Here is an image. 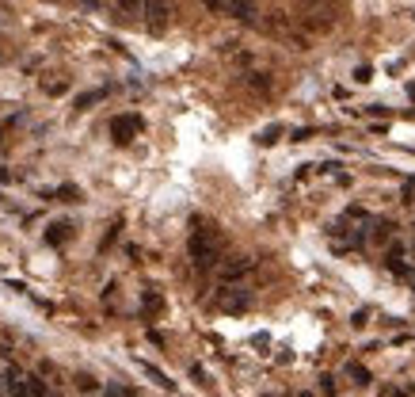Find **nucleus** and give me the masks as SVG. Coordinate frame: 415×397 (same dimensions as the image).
Listing matches in <instances>:
<instances>
[{"instance_id": "4468645a", "label": "nucleus", "mask_w": 415, "mask_h": 397, "mask_svg": "<svg viewBox=\"0 0 415 397\" xmlns=\"http://www.w3.org/2000/svg\"><path fill=\"white\" fill-rule=\"evenodd\" d=\"M206 8H213V12H221V4H225V0H202Z\"/></svg>"}, {"instance_id": "ddd939ff", "label": "nucleus", "mask_w": 415, "mask_h": 397, "mask_svg": "<svg viewBox=\"0 0 415 397\" xmlns=\"http://www.w3.org/2000/svg\"><path fill=\"white\" fill-rule=\"evenodd\" d=\"M370 77H374V73H370V65H359V69H354V81H362V84H366Z\"/></svg>"}, {"instance_id": "6e6552de", "label": "nucleus", "mask_w": 415, "mask_h": 397, "mask_svg": "<svg viewBox=\"0 0 415 397\" xmlns=\"http://www.w3.org/2000/svg\"><path fill=\"white\" fill-rule=\"evenodd\" d=\"M141 371H145V374H149V378H153V382H156V386H164V389H171V382H168V374H160V371H156V367H153V363H141Z\"/></svg>"}, {"instance_id": "1a4fd4ad", "label": "nucleus", "mask_w": 415, "mask_h": 397, "mask_svg": "<svg viewBox=\"0 0 415 397\" xmlns=\"http://www.w3.org/2000/svg\"><path fill=\"white\" fill-rule=\"evenodd\" d=\"M347 374L350 378H359V386H370V371L362 363H347Z\"/></svg>"}, {"instance_id": "2eb2a0df", "label": "nucleus", "mask_w": 415, "mask_h": 397, "mask_svg": "<svg viewBox=\"0 0 415 397\" xmlns=\"http://www.w3.org/2000/svg\"><path fill=\"white\" fill-rule=\"evenodd\" d=\"M123 8H141V0H118Z\"/></svg>"}, {"instance_id": "0eeeda50", "label": "nucleus", "mask_w": 415, "mask_h": 397, "mask_svg": "<svg viewBox=\"0 0 415 397\" xmlns=\"http://www.w3.org/2000/svg\"><path fill=\"white\" fill-rule=\"evenodd\" d=\"M65 237H69V222H54V225H50V233H46L50 245H61Z\"/></svg>"}, {"instance_id": "20e7f679", "label": "nucleus", "mask_w": 415, "mask_h": 397, "mask_svg": "<svg viewBox=\"0 0 415 397\" xmlns=\"http://www.w3.org/2000/svg\"><path fill=\"white\" fill-rule=\"evenodd\" d=\"M248 272H252V260H233V264L221 267V279L233 283V279H240V275H248Z\"/></svg>"}, {"instance_id": "f257e3e1", "label": "nucleus", "mask_w": 415, "mask_h": 397, "mask_svg": "<svg viewBox=\"0 0 415 397\" xmlns=\"http://www.w3.org/2000/svg\"><path fill=\"white\" fill-rule=\"evenodd\" d=\"M191 256H195L198 267H213L221 260V237L213 230H195V237H191Z\"/></svg>"}, {"instance_id": "423d86ee", "label": "nucleus", "mask_w": 415, "mask_h": 397, "mask_svg": "<svg viewBox=\"0 0 415 397\" xmlns=\"http://www.w3.org/2000/svg\"><path fill=\"white\" fill-rule=\"evenodd\" d=\"M221 306H225V309H244L248 306V290L233 287L228 294H221Z\"/></svg>"}, {"instance_id": "9d476101", "label": "nucleus", "mask_w": 415, "mask_h": 397, "mask_svg": "<svg viewBox=\"0 0 415 397\" xmlns=\"http://www.w3.org/2000/svg\"><path fill=\"white\" fill-rule=\"evenodd\" d=\"M156 309H160V294L149 290V294H145V314H156Z\"/></svg>"}, {"instance_id": "f03ea898", "label": "nucleus", "mask_w": 415, "mask_h": 397, "mask_svg": "<svg viewBox=\"0 0 415 397\" xmlns=\"http://www.w3.org/2000/svg\"><path fill=\"white\" fill-rule=\"evenodd\" d=\"M138 130H141V119H138V115H118V119L111 123V134H114L118 141H130Z\"/></svg>"}, {"instance_id": "7ed1b4c3", "label": "nucleus", "mask_w": 415, "mask_h": 397, "mask_svg": "<svg viewBox=\"0 0 415 397\" xmlns=\"http://www.w3.org/2000/svg\"><path fill=\"white\" fill-rule=\"evenodd\" d=\"M221 12H225V16H233V19H252V16H255V0H225V4H221Z\"/></svg>"}, {"instance_id": "39448f33", "label": "nucleus", "mask_w": 415, "mask_h": 397, "mask_svg": "<svg viewBox=\"0 0 415 397\" xmlns=\"http://www.w3.org/2000/svg\"><path fill=\"white\" fill-rule=\"evenodd\" d=\"M141 8H145V16L153 19V23H164V19H168V4H164V0H141Z\"/></svg>"}, {"instance_id": "dca6fc26", "label": "nucleus", "mask_w": 415, "mask_h": 397, "mask_svg": "<svg viewBox=\"0 0 415 397\" xmlns=\"http://www.w3.org/2000/svg\"><path fill=\"white\" fill-rule=\"evenodd\" d=\"M301 397H312V394H301Z\"/></svg>"}, {"instance_id": "9b49d317", "label": "nucleus", "mask_w": 415, "mask_h": 397, "mask_svg": "<svg viewBox=\"0 0 415 397\" xmlns=\"http://www.w3.org/2000/svg\"><path fill=\"white\" fill-rule=\"evenodd\" d=\"M278 134H282V130H278V126H267V130H263V145H275V141H278Z\"/></svg>"}, {"instance_id": "f8f14e48", "label": "nucleus", "mask_w": 415, "mask_h": 397, "mask_svg": "<svg viewBox=\"0 0 415 397\" xmlns=\"http://www.w3.org/2000/svg\"><path fill=\"white\" fill-rule=\"evenodd\" d=\"M57 195L65 198V203H76V198H81V191H76V187H61V191H57Z\"/></svg>"}]
</instances>
